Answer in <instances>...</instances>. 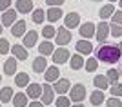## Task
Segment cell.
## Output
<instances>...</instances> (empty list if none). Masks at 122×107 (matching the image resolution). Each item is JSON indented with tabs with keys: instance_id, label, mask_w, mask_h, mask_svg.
Returning <instances> with one entry per match:
<instances>
[{
	"instance_id": "3",
	"label": "cell",
	"mask_w": 122,
	"mask_h": 107,
	"mask_svg": "<svg viewBox=\"0 0 122 107\" xmlns=\"http://www.w3.org/2000/svg\"><path fill=\"white\" fill-rule=\"evenodd\" d=\"M55 38H56V44H58V46L60 47H66L67 44H69V42L73 40V35H71V31L67 29V27H58V31H56V35H55Z\"/></svg>"
},
{
	"instance_id": "9",
	"label": "cell",
	"mask_w": 122,
	"mask_h": 107,
	"mask_svg": "<svg viewBox=\"0 0 122 107\" xmlns=\"http://www.w3.org/2000/svg\"><path fill=\"white\" fill-rule=\"evenodd\" d=\"M107 35H109V24L100 20V24H97V29H95V38L102 44V42L107 38Z\"/></svg>"
},
{
	"instance_id": "13",
	"label": "cell",
	"mask_w": 122,
	"mask_h": 107,
	"mask_svg": "<svg viewBox=\"0 0 122 107\" xmlns=\"http://www.w3.org/2000/svg\"><path fill=\"white\" fill-rule=\"evenodd\" d=\"M62 9L60 7H49V9H46V20L51 22V24H55V22H58L62 18Z\"/></svg>"
},
{
	"instance_id": "15",
	"label": "cell",
	"mask_w": 122,
	"mask_h": 107,
	"mask_svg": "<svg viewBox=\"0 0 122 107\" xmlns=\"http://www.w3.org/2000/svg\"><path fill=\"white\" fill-rule=\"evenodd\" d=\"M15 7H16V13H31V11L35 9L33 7V0H16V4H15Z\"/></svg>"
},
{
	"instance_id": "4",
	"label": "cell",
	"mask_w": 122,
	"mask_h": 107,
	"mask_svg": "<svg viewBox=\"0 0 122 107\" xmlns=\"http://www.w3.org/2000/svg\"><path fill=\"white\" fill-rule=\"evenodd\" d=\"M51 58H53V62H55V65L66 64V62H69V51H67L66 47H58V49H55V51H53Z\"/></svg>"
},
{
	"instance_id": "42",
	"label": "cell",
	"mask_w": 122,
	"mask_h": 107,
	"mask_svg": "<svg viewBox=\"0 0 122 107\" xmlns=\"http://www.w3.org/2000/svg\"><path fill=\"white\" fill-rule=\"evenodd\" d=\"M2 31H4V26H2V22H0V35H2Z\"/></svg>"
},
{
	"instance_id": "22",
	"label": "cell",
	"mask_w": 122,
	"mask_h": 107,
	"mask_svg": "<svg viewBox=\"0 0 122 107\" xmlns=\"http://www.w3.org/2000/svg\"><path fill=\"white\" fill-rule=\"evenodd\" d=\"M11 102H13V107H25L27 102H29V98H27L25 93H16V94H13Z\"/></svg>"
},
{
	"instance_id": "2",
	"label": "cell",
	"mask_w": 122,
	"mask_h": 107,
	"mask_svg": "<svg viewBox=\"0 0 122 107\" xmlns=\"http://www.w3.org/2000/svg\"><path fill=\"white\" fill-rule=\"evenodd\" d=\"M67 93H69V100L76 102V103H82V100H86V94H87L84 84H73Z\"/></svg>"
},
{
	"instance_id": "39",
	"label": "cell",
	"mask_w": 122,
	"mask_h": 107,
	"mask_svg": "<svg viewBox=\"0 0 122 107\" xmlns=\"http://www.w3.org/2000/svg\"><path fill=\"white\" fill-rule=\"evenodd\" d=\"M46 4L49 5V7H60V5L64 4V0H46Z\"/></svg>"
},
{
	"instance_id": "27",
	"label": "cell",
	"mask_w": 122,
	"mask_h": 107,
	"mask_svg": "<svg viewBox=\"0 0 122 107\" xmlns=\"http://www.w3.org/2000/svg\"><path fill=\"white\" fill-rule=\"evenodd\" d=\"M44 18H46V11L42 7H36V9L31 11V20L35 24H44Z\"/></svg>"
},
{
	"instance_id": "24",
	"label": "cell",
	"mask_w": 122,
	"mask_h": 107,
	"mask_svg": "<svg viewBox=\"0 0 122 107\" xmlns=\"http://www.w3.org/2000/svg\"><path fill=\"white\" fill-rule=\"evenodd\" d=\"M31 82H29V74L27 73H16L15 74V85L16 87H27Z\"/></svg>"
},
{
	"instance_id": "5",
	"label": "cell",
	"mask_w": 122,
	"mask_h": 107,
	"mask_svg": "<svg viewBox=\"0 0 122 107\" xmlns=\"http://www.w3.org/2000/svg\"><path fill=\"white\" fill-rule=\"evenodd\" d=\"M40 102L44 103V105H51V103L55 102V91H53V87H51L49 84H44V85H42Z\"/></svg>"
},
{
	"instance_id": "16",
	"label": "cell",
	"mask_w": 122,
	"mask_h": 107,
	"mask_svg": "<svg viewBox=\"0 0 122 107\" xmlns=\"http://www.w3.org/2000/svg\"><path fill=\"white\" fill-rule=\"evenodd\" d=\"M25 89H27V91H25V94H27V98H31V100L40 98V94H42V85H40V84H33V82H31Z\"/></svg>"
},
{
	"instance_id": "21",
	"label": "cell",
	"mask_w": 122,
	"mask_h": 107,
	"mask_svg": "<svg viewBox=\"0 0 122 107\" xmlns=\"http://www.w3.org/2000/svg\"><path fill=\"white\" fill-rule=\"evenodd\" d=\"M84 56L82 55H73V56H69V67H71L73 71H80L82 67H84Z\"/></svg>"
},
{
	"instance_id": "23",
	"label": "cell",
	"mask_w": 122,
	"mask_h": 107,
	"mask_svg": "<svg viewBox=\"0 0 122 107\" xmlns=\"http://www.w3.org/2000/svg\"><path fill=\"white\" fill-rule=\"evenodd\" d=\"M11 53L15 55L16 60H25L27 58V49L24 46H20V44H15V46L11 47Z\"/></svg>"
},
{
	"instance_id": "44",
	"label": "cell",
	"mask_w": 122,
	"mask_h": 107,
	"mask_svg": "<svg viewBox=\"0 0 122 107\" xmlns=\"http://www.w3.org/2000/svg\"><path fill=\"white\" fill-rule=\"evenodd\" d=\"M73 107H84V105H82V103H76V105H73Z\"/></svg>"
},
{
	"instance_id": "7",
	"label": "cell",
	"mask_w": 122,
	"mask_h": 107,
	"mask_svg": "<svg viewBox=\"0 0 122 107\" xmlns=\"http://www.w3.org/2000/svg\"><path fill=\"white\" fill-rule=\"evenodd\" d=\"M78 26H80V15H78V13L71 11V13H67V15L64 16V27H67L69 31L78 27Z\"/></svg>"
},
{
	"instance_id": "28",
	"label": "cell",
	"mask_w": 122,
	"mask_h": 107,
	"mask_svg": "<svg viewBox=\"0 0 122 107\" xmlns=\"http://www.w3.org/2000/svg\"><path fill=\"white\" fill-rule=\"evenodd\" d=\"M113 13H115L113 4H106V5H102V9L98 11V16H100V20H106V18H111Z\"/></svg>"
},
{
	"instance_id": "26",
	"label": "cell",
	"mask_w": 122,
	"mask_h": 107,
	"mask_svg": "<svg viewBox=\"0 0 122 107\" xmlns=\"http://www.w3.org/2000/svg\"><path fill=\"white\" fill-rule=\"evenodd\" d=\"M89 102H91V105H102V102H104V91H100V89H97V91H93L91 94H89Z\"/></svg>"
},
{
	"instance_id": "38",
	"label": "cell",
	"mask_w": 122,
	"mask_h": 107,
	"mask_svg": "<svg viewBox=\"0 0 122 107\" xmlns=\"http://www.w3.org/2000/svg\"><path fill=\"white\" fill-rule=\"evenodd\" d=\"M111 22L122 26V11H115V13H113V15H111Z\"/></svg>"
},
{
	"instance_id": "41",
	"label": "cell",
	"mask_w": 122,
	"mask_h": 107,
	"mask_svg": "<svg viewBox=\"0 0 122 107\" xmlns=\"http://www.w3.org/2000/svg\"><path fill=\"white\" fill-rule=\"evenodd\" d=\"M29 107H44V103L38 102V100H33V102L29 103Z\"/></svg>"
},
{
	"instance_id": "36",
	"label": "cell",
	"mask_w": 122,
	"mask_h": 107,
	"mask_svg": "<svg viewBox=\"0 0 122 107\" xmlns=\"http://www.w3.org/2000/svg\"><path fill=\"white\" fill-rule=\"evenodd\" d=\"M11 51V46L5 38H0V55H7Z\"/></svg>"
},
{
	"instance_id": "35",
	"label": "cell",
	"mask_w": 122,
	"mask_h": 107,
	"mask_svg": "<svg viewBox=\"0 0 122 107\" xmlns=\"http://www.w3.org/2000/svg\"><path fill=\"white\" fill-rule=\"evenodd\" d=\"M109 33H111V36H115V38L122 36V26H118V24H109Z\"/></svg>"
},
{
	"instance_id": "30",
	"label": "cell",
	"mask_w": 122,
	"mask_h": 107,
	"mask_svg": "<svg viewBox=\"0 0 122 107\" xmlns=\"http://www.w3.org/2000/svg\"><path fill=\"white\" fill-rule=\"evenodd\" d=\"M84 67H86L87 73H95V71H97V67H98V60L95 58V56H89V58L84 62Z\"/></svg>"
},
{
	"instance_id": "20",
	"label": "cell",
	"mask_w": 122,
	"mask_h": 107,
	"mask_svg": "<svg viewBox=\"0 0 122 107\" xmlns=\"http://www.w3.org/2000/svg\"><path fill=\"white\" fill-rule=\"evenodd\" d=\"M2 26H13L16 22V11L15 9H7L4 11V15H2Z\"/></svg>"
},
{
	"instance_id": "11",
	"label": "cell",
	"mask_w": 122,
	"mask_h": 107,
	"mask_svg": "<svg viewBox=\"0 0 122 107\" xmlns=\"http://www.w3.org/2000/svg\"><path fill=\"white\" fill-rule=\"evenodd\" d=\"M25 29H27V22L25 20H16L13 26H11V35L15 38H20L25 35Z\"/></svg>"
},
{
	"instance_id": "40",
	"label": "cell",
	"mask_w": 122,
	"mask_h": 107,
	"mask_svg": "<svg viewBox=\"0 0 122 107\" xmlns=\"http://www.w3.org/2000/svg\"><path fill=\"white\" fill-rule=\"evenodd\" d=\"M11 5V0H0V11H7Z\"/></svg>"
},
{
	"instance_id": "33",
	"label": "cell",
	"mask_w": 122,
	"mask_h": 107,
	"mask_svg": "<svg viewBox=\"0 0 122 107\" xmlns=\"http://www.w3.org/2000/svg\"><path fill=\"white\" fill-rule=\"evenodd\" d=\"M106 78L107 80H109V84H117L118 82V78H120V73L117 71V69H109V71H107V74H106Z\"/></svg>"
},
{
	"instance_id": "45",
	"label": "cell",
	"mask_w": 122,
	"mask_h": 107,
	"mask_svg": "<svg viewBox=\"0 0 122 107\" xmlns=\"http://www.w3.org/2000/svg\"><path fill=\"white\" fill-rule=\"evenodd\" d=\"M118 5H120V9H122V0H118Z\"/></svg>"
},
{
	"instance_id": "6",
	"label": "cell",
	"mask_w": 122,
	"mask_h": 107,
	"mask_svg": "<svg viewBox=\"0 0 122 107\" xmlns=\"http://www.w3.org/2000/svg\"><path fill=\"white\" fill-rule=\"evenodd\" d=\"M71 89V82L67 78H58L56 82H53V91L60 96V94H66L67 91Z\"/></svg>"
},
{
	"instance_id": "32",
	"label": "cell",
	"mask_w": 122,
	"mask_h": 107,
	"mask_svg": "<svg viewBox=\"0 0 122 107\" xmlns=\"http://www.w3.org/2000/svg\"><path fill=\"white\" fill-rule=\"evenodd\" d=\"M55 107H71V100H69V96L60 94L58 98H55Z\"/></svg>"
},
{
	"instance_id": "12",
	"label": "cell",
	"mask_w": 122,
	"mask_h": 107,
	"mask_svg": "<svg viewBox=\"0 0 122 107\" xmlns=\"http://www.w3.org/2000/svg\"><path fill=\"white\" fill-rule=\"evenodd\" d=\"M75 49H76L78 55H91V53H93V44L84 38V40H78L75 44Z\"/></svg>"
},
{
	"instance_id": "14",
	"label": "cell",
	"mask_w": 122,
	"mask_h": 107,
	"mask_svg": "<svg viewBox=\"0 0 122 107\" xmlns=\"http://www.w3.org/2000/svg\"><path fill=\"white\" fill-rule=\"evenodd\" d=\"M36 38H38V33H36L35 29H31V31H25V35H24V47L27 49V47H35L36 46Z\"/></svg>"
},
{
	"instance_id": "19",
	"label": "cell",
	"mask_w": 122,
	"mask_h": 107,
	"mask_svg": "<svg viewBox=\"0 0 122 107\" xmlns=\"http://www.w3.org/2000/svg\"><path fill=\"white\" fill-rule=\"evenodd\" d=\"M93 85L97 87V89H100V91H106V89H109V80L106 78V74H97V76L93 78Z\"/></svg>"
},
{
	"instance_id": "1",
	"label": "cell",
	"mask_w": 122,
	"mask_h": 107,
	"mask_svg": "<svg viewBox=\"0 0 122 107\" xmlns=\"http://www.w3.org/2000/svg\"><path fill=\"white\" fill-rule=\"evenodd\" d=\"M122 53L118 51V46H113V44H100V47L97 49V58L102 64H117L120 60Z\"/></svg>"
},
{
	"instance_id": "50",
	"label": "cell",
	"mask_w": 122,
	"mask_h": 107,
	"mask_svg": "<svg viewBox=\"0 0 122 107\" xmlns=\"http://www.w3.org/2000/svg\"><path fill=\"white\" fill-rule=\"evenodd\" d=\"M0 105H2V102H0Z\"/></svg>"
},
{
	"instance_id": "8",
	"label": "cell",
	"mask_w": 122,
	"mask_h": 107,
	"mask_svg": "<svg viewBox=\"0 0 122 107\" xmlns=\"http://www.w3.org/2000/svg\"><path fill=\"white\" fill-rule=\"evenodd\" d=\"M95 29H97V24H93V22H84V24L78 26L80 36H82V38H86V40H89L91 36H95Z\"/></svg>"
},
{
	"instance_id": "46",
	"label": "cell",
	"mask_w": 122,
	"mask_h": 107,
	"mask_svg": "<svg viewBox=\"0 0 122 107\" xmlns=\"http://www.w3.org/2000/svg\"><path fill=\"white\" fill-rule=\"evenodd\" d=\"M91 2H102V0H91Z\"/></svg>"
},
{
	"instance_id": "10",
	"label": "cell",
	"mask_w": 122,
	"mask_h": 107,
	"mask_svg": "<svg viewBox=\"0 0 122 107\" xmlns=\"http://www.w3.org/2000/svg\"><path fill=\"white\" fill-rule=\"evenodd\" d=\"M58 78H60V69H58V65H51L44 71V80H46L47 84H53V82H56Z\"/></svg>"
},
{
	"instance_id": "25",
	"label": "cell",
	"mask_w": 122,
	"mask_h": 107,
	"mask_svg": "<svg viewBox=\"0 0 122 107\" xmlns=\"http://www.w3.org/2000/svg\"><path fill=\"white\" fill-rule=\"evenodd\" d=\"M53 51H55V46L51 44L49 40H44L38 46V53H40L42 56H47V55H53Z\"/></svg>"
},
{
	"instance_id": "43",
	"label": "cell",
	"mask_w": 122,
	"mask_h": 107,
	"mask_svg": "<svg viewBox=\"0 0 122 107\" xmlns=\"http://www.w3.org/2000/svg\"><path fill=\"white\" fill-rule=\"evenodd\" d=\"M118 51L122 53V42H120V44H118Z\"/></svg>"
},
{
	"instance_id": "34",
	"label": "cell",
	"mask_w": 122,
	"mask_h": 107,
	"mask_svg": "<svg viewBox=\"0 0 122 107\" xmlns=\"http://www.w3.org/2000/svg\"><path fill=\"white\" fill-rule=\"evenodd\" d=\"M109 93H111V96L120 98L122 96V84H113V85H109Z\"/></svg>"
},
{
	"instance_id": "47",
	"label": "cell",
	"mask_w": 122,
	"mask_h": 107,
	"mask_svg": "<svg viewBox=\"0 0 122 107\" xmlns=\"http://www.w3.org/2000/svg\"><path fill=\"white\" fill-rule=\"evenodd\" d=\"M109 2H117V0H109Z\"/></svg>"
},
{
	"instance_id": "49",
	"label": "cell",
	"mask_w": 122,
	"mask_h": 107,
	"mask_svg": "<svg viewBox=\"0 0 122 107\" xmlns=\"http://www.w3.org/2000/svg\"><path fill=\"white\" fill-rule=\"evenodd\" d=\"M120 67H122V62H120Z\"/></svg>"
},
{
	"instance_id": "17",
	"label": "cell",
	"mask_w": 122,
	"mask_h": 107,
	"mask_svg": "<svg viewBox=\"0 0 122 107\" xmlns=\"http://www.w3.org/2000/svg\"><path fill=\"white\" fill-rule=\"evenodd\" d=\"M16 69H18V65H16V58L13 56V58H7V60L4 62V74H7V76H15Z\"/></svg>"
},
{
	"instance_id": "48",
	"label": "cell",
	"mask_w": 122,
	"mask_h": 107,
	"mask_svg": "<svg viewBox=\"0 0 122 107\" xmlns=\"http://www.w3.org/2000/svg\"><path fill=\"white\" fill-rule=\"evenodd\" d=\"M0 84H2V76H0Z\"/></svg>"
},
{
	"instance_id": "31",
	"label": "cell",
	"mask_w": 122,
	"mask_h": 107,
	"mask_svg": "<svg viewBox=\"0 0 122 107\" xmlns=\"http://www.w3.org/2000/svg\"><path fill=\"white\" fill-rule=\"evenodd\" d=\"M55 35H56L55 26H44V29H42V36H44L46 40H51V38H55Z\"/></svg>"
},
{
	"instance_id": "37",
	"label": "cell",
	"mask_w": 122,
	"mask_h": 107,
	"mask_svg": "<svg viewBox=\"0 0 122 107\" xmlns=\"http://www.w3.org/2000/svg\"><path fill=\"white\" fill-rule=\"evenodd\" d=\"M106 107H122V102L120 98H109V100H106Z\"/></svg>"
},
{
	"instance_id": "18",
	"label": "cell",
	"mask_w": 122,
	"mask_h": 107,
	"mask_svg": "<svg viewBox=\"0 0 122 107\" xmlns=\"http://www.w3.org/2000/svg\"><path fill=\"white\" fill-rule=\"evenodd\" d=\"M47 69V60H46V56H36L35 60H33V71L35 73H38V74H40V73H44Z\"/></svg>"
},
{
	"instance_id": "29",
	"label": "cell",
	"mask_w": 122,
	"mask_h": 107,
	"mask_svg": "<svg viewBox=\"0 0 122 107\" xmlns=\"http://www.w3.org/2000/svg\"><path fill=\"white\" fill-rule=\"evenodd\" d=\"M13 94H15V93H13L11 87H2V89H0V102L2 103L11 102V100H13Z\"/></svg>"
}]
</instances>
